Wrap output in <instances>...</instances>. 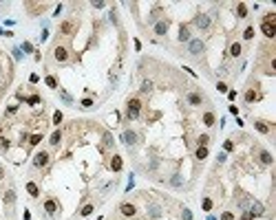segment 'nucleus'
Returning <instances> with one entry per match:
<instances>
[{
	"instance_id": "c756f323",
	"label": "nucleus",
	"mask_w": 276,
	"mask_h": 220,
	"mask_svg": "<svg viewBox=\"0 0 276 220\" xmlns=\"http://www.w3.org/2000/svg\"><path fill=\"white\" fill-rule=\"evenodd\" d=\"M13 200H16V191H13V189H9V191L5 194V203H13Z\"/></svg>"
},
{
	"instance_id": "6ab92c4d",
	"label": "nucleus",
	"mask_w": 276,
	"mask_h": 220,
	"mask_svg": "<svg viewBox=\"0 0 276 220\" xmlns=\"http://www.w3.org/2000/svg\"><path fill=\"white\" fill-rule=\"evenodd\" d=\"M179 40H181V42H188V40H190V31H188V27H181V29H179Z\"/></svg>"
},
{
	"instance_id": "473e14b6",
	"label": "nucleus",
	"mask_w": 276,
	"mask_h": 220,
	"mask_svg": "<svg viewBox=\"0 0 276 220\" xmlns=\"http://www.w3.org/2000/svg\"><path fill=\"white\" fill-rule=\"evenodd\" d=\"M40 141H42V134H33V137L29 139V143H31V145H38Z\"/></svg>"
},
{
	"instance_id": "72a5a7b5",
	"label": "nucleus",
	"mask_w": 276,
	"mask_h": 220,
	"mask_svg": "<svg viewBox=\"0 0 276 220\" xmlns=\"http://www.w3.org/2000/svg\"><path fill=\"white\" fill-rule=\"evenodd\" d=\"M252 35H254V29H252V27H247L245 33H243V38H245V40H252Z\"/></svg>"
},
{
	"instance_id": "f257e3e1",
	"label": "nucleus",
	"mask_w": 276,
	"mask_h": 220,
	"mask_svg": "<svg viewBox=\"0 0 276 220\" xmlns=\"http://www.w3.org/2000/svg\"><path fill=\"white\" fill-rule=\"evenodd\" d=\"M141 112V101L139 99H128V108H126V117L128 119H137Z\"/></svg>"
},
{
	"instance_id": "de8ad7c7",
	"label": "nucleus",
	"mask_w": 276,
	"mask_h": 220,
	"mask_svg": "<svg viewBox=\"0 0 276 220\" xmlns=\"http://www.w3.org/2000/svg\"><path fill=\"white\" fill-rule=\"evenodd\" d=\"M29 82H31V84H38V82H40V77H38V75H36V73H33V75L29 77Z\"/></svg>"
},
{
	"instance_id": "393cba45",
	"label": "nucleus",
	"mask_w": 276,
	"mask_h": 220,
	"mask_svg": "<svg viewBox=\"0 0 276 220\" xmlns=\"http://www.w3.org/2000/svg\"><path fill=\"white\" fill-rule=\"evenodd\" d=\"M170 183H172V187H183V178H181L179 174H174V176L170 178Z\"/></svg>"
},
{
	"instance_id": "9d476101",
	"label": "nucleus",
	"mask_w": 276,
	"mask_h": 220,
	"mask_svg": "<svg viewBox=\"0 0 276 220\" xmlns=\"http://www.w3.org/2000/svg\"><path fill=\"white\" fill-rule=\"evenodd\" d=\"M259 159H261V163H263V165H272V163H274L272 154H269L267 150H259Z\"/></svg>"
},
{
	"instance_id": "7ed1b4c3",
	"label": "nucleus",
	"mask_w": 276,
	"mask_h": 220,
	"mask_svg": "<svg viewBox=\"0 0 276 220\" xmlns=\"http://www.w3.org/2000/svg\"><path fill=\"white\" fill-rule=\"evenodd\" d=\"M53 57H55V62L64 64V62L69 60V51H66L64 46H55V51H53Z\"/></svg>"
},
{
	"instance_id": "1a4fd4ad",
	"label": "nucleus",
	"mask_w": 276,
	"mask_h": 220,
	"mask_svg": "<svg viewBox=\"0 0 276 220\" xmlns=\"http://www.w3.org/2000/svg\"><path fill=\"white\" fill-rule=\"evenodd\" d=\"M102 145H104V150H113L115 141H113V134H111V132H104V137H102Z\"/></svg>"
},
{
	"instance_id": "09e8293b",
	"label": "nucleus",
	"mask_w": 276,
	"mask_h": 220,
	"mask_svg": "<svg viewBox=\"0 0 276 220\" xmlns=\"http://www.w3.org/2000/svg\"><path fill=\"white\" fill-rule=\"evenodd\" d=\"M62 99H64V101H66V104H73V99H71V97H69V95H66V92H62Z\"/></svg>"
},
{
	"instance_id": "58836bf2",
	"label": "nucleus",
	"mask_w": 276,
	"mask_h": 220,
	"mask_svg": "<svg viewBox=\"0 0 276 220\" xmlns=\"http://www.w3.org/2000/svg\"><path fill=\"white\" fill-rule=\"evenodd\" d=\"M22 48H24V53H33V46H31L29 42H24V44H22Z\"/></svg>"
},
{
	"instance_id": "603ef678",
	"label": "nucleus",
	"mask_w": 276,
	"mask_h": 220,
	"mask_svg": "<svg viewBox=\"0 0 276 220\" xmlns=\"http://www.w3.org/2000/svg\"><path fill=\"white\" fill-rule=\"evenodd\" d=\"M208 220H219V218H214V216H210V218H208Z\"/></svg>"
},
{
	"instance_id": "c9c22d12",
	"label": "nucleus",
	"mask_w": 276,
	"mask_h": 220,
	"mask_svg": "<svg viewBox=\"0 0 276 220\" xmlns=\"http://www.w3.org/2000/svg\"><path fill=\"white\" fill-rule=\"evenodd\" d=\"M208 141H210L208 134H201V137H199V145H208Z\"/></svg>"
},
{
	"instance_id": "ea45409f",
	"label": "nucleus",
	"mask_w": 276,
	"mask_h": 220,
	"mask_svg": "<svg viewBox=\"0 0 276 220\" xmlns=\"http://www.w3.org/2000/svg\"><path fill=\"white\" fill-rule=\"evenodd\" d=\"M95 9H104V2H102V0H93V2H91Z\"/></svg>"
},
{
	"instance_id": "423d86ee",
	"label": "nucleus",
	"mask_w": 276,
	"mask_h": 220,
	"mask_svg": "<svg viewBox=\"0 0 276 220\" xmlns=\"http://www.w3.org/2000/svg\"><path fill=\"white\" fill-rule=\"evenodd\" d=\"M261 31H263L265 38H274V35H276V27H274L272 22H263V24H261Z\"/></svg>"
},
{
	"instance_id": "8fccbe9b",
	"label": "nucleus",
	"mask_w": 276,
	"mask_h": 220,
	"mask_svg": "<svg viewBox=\"0 0 276 220\" xmlns=\"http://www.w3.org/2000/svg\"><path fill=\"white\" fill-rule=\"evenodd\" d=\"M228 99H230V101H232V99H236V92H234V90H230V92H228Z\"/></svg>"
},
{
	"instance_id": "bb28decb",
	"label": "nucleus",
	"mask_w": 276,
	"mask_h": 220,
	"mask_svg": "<svg viewBox=\"0 0 276 220\" xmlns=\"http://www.w3.org/2000/svg\"><path fill=\"white\" fill-rule=\"evenodd\" d=\"M60 31H62V33H66V35H69V33H73V22H64Z\"/></svg>"
},
{
	"instance_id": "2f4dec72",
	"label": "nucleus",
	"mask_w": 276,
	"mask_h": 220,
	"mask_svg": "<svg viewBox=\"0 0 276 220\" xmlns=\"http://www.w3.org/2000/svg\"><path fill=\"white\" fill-rule=\"evenodd\" d=\"M80 213H82V216H91V213H93V205H84Z\"/></svg>"
},
{
	"instance_id": "c85d7f7f",
	"label": "nucleus",
	"mask_w": 276,
	"mask_h": 220,
	"mask_svg": "<svg viewBox=\"0 0 276 220\" xmlns=\"http://www.w3.org/2000/svg\"><path fill=\"white\" fill-rule=\"evenodd\" d=\"M46 86H49V88H58V79H55L53 75H49V77H46Z\"/></svg>"
},
{
	"instance_id": "3c124183",
	"label": "nucleus",
	"mask_w": 276,
	"mask_h": 220,
	"mask_svg": "<svg viewBox=\"0 0 276 220\" xmlns=\"http://www.w3.org/2000/svg\"><path fill=\"white\" fill-rule=\"evenodd\" d=\"M2 176H5V172H2V167H0V178H2Z\"/></svg>"
},
{
	"instance_id": "412c9836",
	"label": "nucleus",
	"mask_w": 276,
	"mask_h": 220,
	"mask_svg": "<svg viewBox=\"0 0 276 220\" xmlns=\"http://www.w3.org/2000/svg\"><path fill=\"white\" fill-rule=\"evenodd\" d=\"M230 55H232V57H239V55H241V44H239V42H234V44L230 46Z\"/></svg>"
},
{
	"instance_id": "ddd939ff",
	"label": "nucleus",
	"mask_w": 276,
	"mask_h": 220,
	"mask_svg": "<svg viewBox=\"0 0 276 220\" xmlns=\"http://www.w3.org/2000/svg\"><path fill=\"white\" fill-rule=\"evenodd\" d=\"M155 33H157V35H166V33H168V22H164V20L157 22V24H155Z\"/></svg>"
},
{
	"instance_id": "4468645a",
	"label": "nucleus",
	"mask_w": 276,
	"mask_h": 220,
	"mask_svg": "<svg viewBox=\"0 0 276 220\" xmlns=\"http://www.w3.org/2000/svg\"><path fill=\"white\" fill-rule=\"evenodd\" d=\"M111 169H113V172H119V169H121V156H113L111 159Z\"/></svg>"
},
{
	"instance_id": "37998d69",
	"label": "nucleus",
	"mask_w": 276,
	"mask_h": 220,
	"mask_svg": "<svg viewBox=\"0 0 276 220\" xmlns=\"http://www.w3.org/2000/svg\"><path fill=\"white\" fill-rule=\"evenodd\" d=\"M29 104H40V97H38V95H31V97H29Z\"/></svg>"
},
{
	"instance_id": "0eeeda50",
	"label": "nucleus",
	"mask_w": 276,
	"mask_h": 220,
	"mask_svg": "<svg viewBox=\"0 0 276 220\" xmlns=\"http://www.w3.org/2000/svg\"><path fill=\"white\" fill-rule=\"evenodd\" d=\"M44 211H46L49 216H53V213L58 211V200H55V198H49V200H44Z\"/></svg>"
},
{
	"instance_id": "5701e85b",
	"label": "nucleus",
	"mask_w": 276,
	"mask_h": 220,
	"mask_svg": "<svg viewBox=\"0 0 276 220\" xmlns=\"http://www.w3.org/2000/svg\"><path fill=\"white\" fill-rule=\"evenodd\" d=\"M60 139H62V132H60V130H55V132L51 134V139H49V143H51V145H58V143H60Z\"/></svg>"
},
{
	"instance_id": "79ce46f5",
	"label": "nucleus",
	"mask_w": 276,
	"mask_h": 220,
	"mask_svg": "<svg viewBox=\"0 0 276 220\" xmlns=\"http://www.w3.org/2000/svg\"><path fill=\"white\" fill-rule=\"evenodd\" d=\"M82 106L84 108H91L93 106V99H88V97H86V99H82Z\"/></svg>"
},
{
	"instance_id": "f3484780",
	"label": "nucleus",
	"mask_w": 276,
	"mask_h": 220,
	"mask_svg": "<svg viewBox=\"0 0 276 220\" xmlns=\"http://www.w3.org/2000/svg\"><path fill=\"white\" fill-rule=\"evenodd\" d=\"M194 156H197L199 161H203V159L208 156V148H206V145H199V148H197V152H194Z\"/></svg>"
},
{
	"instance_id": "a878e982",
	"label": "nucleus",
	"mask_w": 276,
	"mask_h": 220,
	"mask_svg": "<svg viewBox=\"0 0 276 220\" xmlns=\"http://www.w3.org/2000/svg\"><path fill=\"white\" fill-rule=\"evenodd\" d=\"M265 209H263V205H259V203H254L252 205V211H250V213H252V216H261Z\"/></svg>"
},
{
	"instance_id": "f03ea898",
	"label": "nucleus",
	"mask_w": 276,
	"mask_h": 220,
	"mask_svg": "<svg viewBox=\"0 0 276 220\" xmlns=\"http://www.w3.org/2000/svg\"><path fill=\"white\" fill-rule=\"evenodd\" d=\"M203 48H206V44H203L201 40H190V44H188V51H190L192 55H201Z\"/></svg>"
},
{
	"instance_id": "4be33fe9",
	"label": "nucleus",
	"mask_w": 276,
	"mask_h": 220,
	"mask_svg": "<svg viewBox=\"0 0 276 220\" xmlns=\"http://www.w3.org/2000/svg\"><path fill=\"white\" fill-rule=\"evenodd\" d=\"M203 123H206L208 128L214 126V114H212V112H206V114H203Z\"/></svg>"
},
{
	"instance_id": "a211bd4d",
	"label": "nucleus",
	"mask_w": 276,
	"mask_h": 220,
	"mask_svg": "<svg viewBox=\"0 0 276 220\" xmlns=\"http://www.w3.org/2000/svg\"><path fill=\"white\" fill-rule=\"evenodd\" d=\"M254 128H256L261 134H267V132H269V126H267V123H263V121H254Z\"/></svg>"
},
{
	"instance_id": "e433bc0d",
	"label": "nucleus",
	"mask_w": 276,
	"mask_h": 220,
	"mask_svg": "<svg viewBox=\"0 0 276 220\" xmlns=\"http://www.w3.org/2000/svg\"><path fill=\"white\" fill-rule=\"evenodd\" d=\"M60 121H62V112L55 110V112H53V123H60Z\"/></svg>"
},
{
	"instance_id": "f704fd0d",
	"label": "nucleus",
	"mask_w": 276,
	"mask_h": 220,
	"mask_svg": "<svg viewBox=\"0 0 276 220\" xmlns=\"http://www.w3.org/2000/svg\"><path fill=\"white\" fill-rule=\"evenodd\" d=\"M181 218H183V220H192V211H190V209H183V211H181Z\"/></svg>"
},
{
	"instance_id": "dca6fc26",
	"label": "nucleus",
	"mask_w": 276,
	"mask_h": 220,
	"mask_svg": "<svg viewBox=\"0 0 276 220\" xmlns=\"http://www.w3.org/2000/svg\"><path fill=\"white\" fill-rule=\"evenodd\" d=\"M27 191H29V196H33V198H38V196H40V189H38V185H36V183H27Z\"/></svg>"
},
{
	"instance_id": "39448f33",
	"label": "nucleus",
	"mask_w": 276,
	"mask_h": 220,
	"mask_svg": "<svg viewBox=\"0 0 276 220\" xmlns=\"http://www.w3.org/2000/svg\"><path fill=\"white\" fill-rule=\"evenodd\" d=\"M194 24H197L199 29H203V31H206V29L210 27V18H208L206 13H199V16L194 18Z\"/></svg>"
},
{
	"instance_id": "20e7f679",
	"label": "nucleus",
	"mask_w": 276,
	"mask_h": 220,
	"mask_svg": "<svg viewBox=\"0 0 276 220\" xmlns=\"http://www.w3.org/2000/svg\"><path fill=\"white\" fill-rule=\"evenodd\" d=\"M46 163H49V154L46 152H38L33 156V167H44Z\"/></svg>"
},
{
	"instance_id": "7c9ffc66",
	"label": "nucleus",
	"mask_w": 276,
	"mask_h": 220,
	"mask_svg": "<svg viewBox=\"0 0 276 220\" xmlns=\"http://www.w3.org/2000/svg\"><path fill=\"white\" fill-rule=\"evenodd\" d=\"M201 207H203V211H210V209H212V200H210V198H203Z\"/></svg>"
},
{
	"instance_id": "a18cd8bd",
	"label": "nucleus",
	"mask_w": 276,
	"mask_h": 220,
	"mask_svg": "<svg viewBox=\"0 0 276 220\" xmlns=\"http://www.w3.org/2000/svg\"><path fill=\"white\" fill-rule=\"evenodd\" d=\"M252 218H254V216H252V213H250V211H245V213L241 216V220H252Z\"/></svg>"
},
{
	"instance_id": "b1692460",
	"label": "nucleus",
	"mask_w": 276,
	"mask_h": 220,
	"mask_svg": "<svg viewBox=\"0 0 276 220\" xmlns=\"http://www.w3.org/2000/svg\"><path fill=\"white\" fill-rule=\"evenodd\" d=\"M236 16H239V18H245V16H247V7H245L243 2L236 5Z\"/></svg>"
},
{
	"instance_id": "4c0bfd02",
	"label": "nucleus",
	"mask_w": 276,
	"mask_h": 220,
	"mask_svg": "<svg viewBox=\"0 0 276 220\" xmlns=\"http://www.w3.org/2000/svg\"><path fill=\"white\" fill-rule=\"evenodd\" d=\"M274 20H276V13L272 11V13H267V16H265V20H263V22H272V24H274Z\"/></svg>"
},
{
	"instance_id": "49530a36",
	"label": "nucleus",
	"mask_w": 276,
	"mask_h": 220,
	"mask_svg": "<svg viewBox=\"0 0 276 220\" xmlns=\"http://www.w3.org/2000/svg\"><path fill=\"white\" fill-rule=\"evenodd\" d=\"M217 88H219V90H221V92H225V90H228V86H225V84H223V82H219V84H217Z\"/></svg>"
},
{
	"instance_id": "2eb2a0df",
	"label": "nucleus",
	"mask_w": 276,
	"mask_h": 220,
	"mask_svg": "<svg viewBox=\"0 0 276 220\" xmlns=\"http://www.w3.org/2000/svg\"><path fill=\"white\" fill-rule=\"evenodd\" d=\"M148 213H150V218H159L161 216V207L159 205H148Z\"/></svg>"
},
{
	"instance_id": "f8f14e48",
	"label": "nucleus",
	"mask_w": 276,
	"mask_h": 220,
	"mask_svg": "<svg viewBox=\"0 0 276 220\" xmlns=\"http://www.w3.org/2000/svg\"><path fill=\"white\" fill-rule=\"evenodd\" d=\"M119 211H121L124 216H135L137 209H135V205H131V203H124V205L119 207Z\"/></svg>"
},
{
	"instance_id": "9b49d317",
	"label": "nucleus",
	"mask_w": 276,
	"mask_h": 220,
	"mask_svg": "<svg viewBox=\"0 0 276 220\" xmlns=\"http://www.w3.org/2000/svg\"><path fill=\"white\" fill-rule=\"evenodd\" d=\"M201 101H203V97L199 95V92H190L188 95V104L190 106H201Z\"/></svg>"
},
{
	"instance_id": "cd10ccee",
	"label": "nucleus",
	"mask_w": 276,
	"mask_h": 220,
	"mask_svg": "<svg viewBox=\"0 0 276 220\" xmlns=\"http://www.w3.org/2000/svg\"><path fill=\"white\" fill-rule=\"evenodd\" d=\"M153 90V82L150 79H144V84H141V92H150Z\"/></svg>"
},
{
	"instance_id": "aec40b11",
	"label": "nucleus",
	"mask_w": 276,
	"mask_h": 220,
	"mask_svg": "<svg viewBox=\"0 0 276 220\" xmlns=\"http://www.w3.org/2000/svg\"><path fill=\"white\" fill-rule=\"evenodd\" d=\"M256 99H259L256 90H247V92H245V101H247V104H252V101H256Z\"/></svg>"
},
{
	"instance_id": "a19ab883",
	"label": "nucleus",
	"mask_w": 276,
	"mask_h": 220,
	"mask_svg": "<svg viewBox=\"0 0 276 220\" xmlns=\"http://www.w3.org/2000/svg\"><path fill=\"white\" fill-rule=\"evenodd\" d=\"M221 220H234V216H232L230 211H223V216H221Z\"/></svg>"
},
{
	"instance_id": "c03bdc74",
	"label": "nucleus",
	"mask_w": 276,
	"mask_h": 220,
	"mask_svg": "<svg viewBox=\"0 0 276 220\" xmlns=\"http://www.w3.org/2000/svg\"><path fill=\"white\" fill-rule=\"evenodd\" d=\"M232 148H234V145H232V141H225V143H223V150H228V152H230Z\"/></svg>"
},
{
	"instance_id": "6e6552de",
	"label": "nucleus",
	"mask_w": 276,
	"mask_h": 220,
	"mask_svg": "<svg viewBox=\"0 0 276 220\" xmlns=\"http://www.w3.org/2000/svg\"><path fill=\"white\" fill-rule=\"evenodd\" d=\"M124 141H126L128 145H135V143L139 141V137H137L133 130H124Z\"/></svg>"
}]
</instances>
